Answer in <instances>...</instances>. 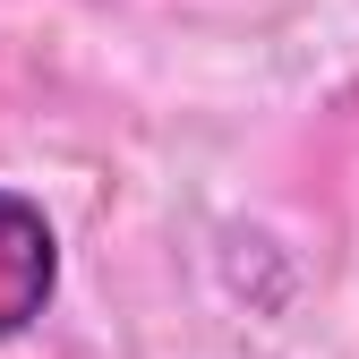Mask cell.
Here are the masks:
<instances>
[{
    "mask_svg": "<svg viewBox=\"0 0 359 359\" xmlns=\"http://www.w3.org/2000/svg\"><path fill=\"white\" fill-rule=\"evenodd\" d=\"M52 291H60V240H52V222H43L34 197L0 189V342L26 334L43 308H52Z\"/></svg>",
    "mask_w": 359,
    "mask_h": 359,
    "instance_id": "6da1fadb",
    "label": "cell"
}]
</instances>
